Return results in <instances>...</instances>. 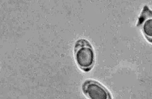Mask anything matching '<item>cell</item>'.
<instances>
[{
    "instance_id": "3957f363",
    "label": "cell",
    "mask_w": 152,
    "mask_h": 99,
    "mask_svg": "<svg viewBox=\"0 0 152 99\" xmlns=\"http://www.w3.org/2000/svg\"><path fill=\"white\" fill-rule=\"evenodd\" d=\"M142 25L144 34L148 41L152 43V11L147 6H144L138 25Z\"/></svg>"
},
{
    "instance_id": "6da1fadb",
    "label": "cell",
    "mask_w": 152,
    "mask_h": 99,
    "mask_svg": "<svg viewBox=\"0 0 152 99\" xmlns=\"http://www.w3.org/2000/svg\"><path fill=\"white\" fill-rule=\"evenodd\" d=\"M76 61L83 71L88 72L94 66L95 55L94 49L88 40L82 38L76 42L75 48Z\"/></svg>"
},
{
    "instance_id": "7a4b0ae2",
    "label": "cell",
    "mask_w": 152,
    "mask_h": 99,
    "mask_svg": "<svg viewBox=\"0 0 152 99\" xmlns=\"http://www.w3.org/2000/svg\"><path fill=\"white\" fill-rule=\"evenodd\" d=\"M83 92L89 99H112L111 94L99 82L87 79L82 84Z\"/></svg>"
}]
</instances>
